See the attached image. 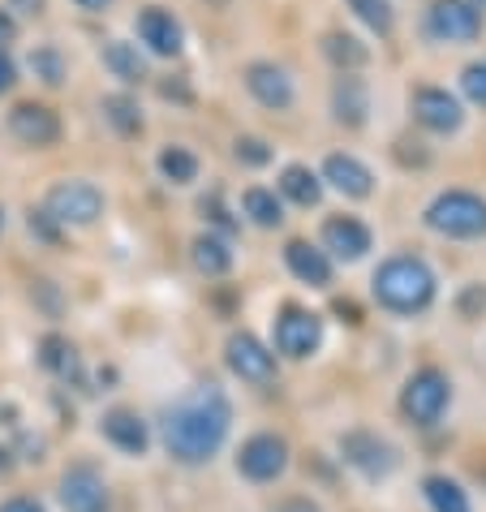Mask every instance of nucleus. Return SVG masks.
<instances>
[{
  "label": "nucleus",
  "mask_w": 486,
  "mask_h": 512,
  "mask_svg": "<svg viewBox=\"0 0 486 512\" xmlns=\"http://www.w3.org/2000/svg\"><path fill=\"white\" fill-rule=\"evenodd\" d=\"M233 405L216 383H198L164 414V448L181 465H207L224 448Z\"/></svg>",
  "instance_id": "f257e3e1"
},
{
  "label": "nucleus",
  "mask_w": 486,
  "mask_h": 512,
  "mask_svg": "<svg viewBox=\"0 0 486 512\" xmlns=\"http://www.w3.org/2000/svg\"><path fill=\"white\" fill-rule=\"evenodd\" d=\"M370 284H375L379 306L392 310V315H422L435 302V272L418 254H396V259L379 263Z\"/></svg>",
  "instance_id": "f03ea898"
},
{
  "label": "nucleus",
  "mask_w": 486,
  "mask_h": 512,
  "mask_svg": "<svg viewBox=\"0 0 486 512\" xmlns=\"http://www.w3.org/2000/svg\"><path fill=\"white\" fill-rule=\"evenodd\" d=\"M426 229L452 241H478L486 237V198L474 190H443L422 211Z\"/></svg>",
  "instance_id": "7ed1b4c3"
},
{
  "label": "nucleus",
  "mask_w": 486,
  "mask_h": 512,
  "mask_svg": "<svg viewBox=\"0 0 486 512\" xmlns=\"http://www.w3.org/2000/svg\"><path fill=\"white\" fill-rule=\"evenodd\" d=\"M44 216L61 229H87L104 216V190L91 186L82 177H69V181H56L44 198Z\"/></svg>",
  "instance_id": "20e7f679"
},
{
  "label": "nucleus",
  "mask_w": 486,
  "mask_h": 512,
  "mask_svg": "<svg viewBox=\"0 0 486 512\" xmlns=\"http://www.w3.org/2000/svg\"><path fill=\"white\" fill-rule=\"evenodd\" d=\"M452 405V379L439 371V366H422L413 371L409 383L400 388V409L413 426H435Z\"/></svg>",
  "instance_id": "39448f33"
},
{
  "label": "nucleus",
  "mask_w": 486,
  "mask_h": 512,
  "mask_svg": "<svg viewBox=\"0 0 486 512\" xmlns=\"http://www.w3.org/2000/svg\"><path fill=\"white\" fill-rule=\"evenodd\" d=\"M426 31L439 44H474L482 35V9L474 0H435L426 13Z\"/></svg>",
  "instance_id": "423d86ee"
},
{
  "label": "nucleus",
  "mask_w": 486,
  "mask_h": 512,
  "mask_svg": "<svg viewBox=\"0 0 486 512\" xmlns=\"http://www.w3.org/2000/svg\"><path fill=\"white\" fill-rule=\"evenodd\" d=\"M224 362L241 383H254V388H267L276 379V353H271L259 336L250 332H233L224 345Z\"/></svg>",
  "instance_id": "0eeeda50"
},
{
  "label": "nucleus",
  "mask_w": 486,
  "mask_h": 512,
  "mask_svg": "<svg viewBox=\"0 0 486 512\" xmlns=\"http://www.w3.org/2000/svg\"><path fill=\"white\" fill-rule=\"evenodd\" d=\"M319 345H323V319L314 315V310H302V306L280 310V319H276V353L280 358L302 362L310 353H319Z\"/></svg>",
  "instance_id": "6e6552de"
},
{
  "label": "nucleus",
  "mask_w": 486,
  "mask_h": 512,
  "mask_svg": "<svg viewBox=\"0 0 486 512\" xmlns=\"http://www.w3.org/2000/svg\"><path fill=\"white\" fill-rule=\"evenodd\" d=\"M237 469H241V478H250V482H276L284 469H289V444H284L276 431L250 435L237 452Z\"/></svg>",
  "instance_id": "1a4fd4ad"
},
{
  "label": "nucleus",
  "mask_w": 486,
  "mask_h": 512,
  "mask_svg": "<svg viewBox=\"0 0 486 512\" xmlns=\"http://www.w3.org/2000/svg\"><path fill=\"white\" fill-rule=\"evenodd\" d=\"M413 108V121L431 134H456L465 125V112H461V99L443 87H418L409 99Z\"/></svg>",
  "instance_id": "9d476101"
},
{
  "label": "nucleus",
  "mask_w": 486,
  "mask_h": 512,
  "mask_svg": "<svg viewBox=\"0 0 486 512\" xmlns=\"http://www.w3.org/2000/svg\"><path fill=\"white\" fill-rule=\"evenodd\" d=\"M340 452H345V461L366 478H388L396 469V448L388 439H379L375 431H349L340 439Z\"/></svg>",
  "instance_id": "9b49d317"
},
{
  "label": "nucleus",
  "mask_w": 486,
  "mask_h": 512,
  "mask_svg": "<svg viewBox=\"0 0 486 512\" xmlns=\"http://www.w3.org/2000/svg\"><path fill=\"white\" fill-rule=\"evenodd\" d=\"M246 91L271 112H289L293 99H297L289 69L276 65V61H250L246 65Z\"/></svg>",
  "instance_id": "f8f14e48"
},
{
  "label": "nucleus",
  "mask_w": 486,
  "mask_h": 512,
  "mask_svg": "<svg viewBox=\"0 0 486 512\" xmlns=\"http://www.w3.org/2000/svg\"><path fill=\"white\" fill-rule=\"evenodd\" d=\"M375 246V237H370V229L357 216H332L323 220V254L327 259H340V263H357L366 259V250Z\"/></svg>",
  "instance_id": "ddd939ff"
},
{
  "label": "nucleus",
  "mask_w": 486,
  "mask_h": 512,
  "mask_svg": "<svg viewBox=\"0 0 486 512\" xmlns=\"http://www.w3.org/2000/svg\"><path fill=\"white\" fill-rule=\"evenodd\" d=\"M61 504L69 512H108V487L95 465H69L61 478Z\"/></svg>",
  "instance_id": "4468645a"
},
{
  "label": "nucleus",
  "mask_w": 486,
  "mask_h": 512,
  "mask_svg": "<svg viewBox=\"0 0 486 512\" xmlns=\"http://www.w3.org/2000/svg\"><path fill=\"white\" fill-rule=\"evenodd\" d=\"M9 130L26 147H52L61 138V117L48 104H13L9 112Z\"/></svg>",
  "instance_id": "2eb2a0df"
},
{
  "label": "nucleus",
  "mask_w": 486,
  "mask_h": 512,
  "mask_svg": "<svg viewBox=\"0 0 486 512\" xmlns=\"http://www.w3.org/2000/svg\"><path fill=\"white\" fill-rule=\"evenodd\" d=\"M319 181H327V186L340 190L345 198H370V190H375V173H370V168L357 160V155H349V151H332V155H327Z\"/></svg>",
  "instance_id": "dca6fc26"
},
{
  "label": "nucleus",
  "mask_w": 486,
  "mask_h": 512,
  "mask_svg": "<svg viewBox=\"0 0 486 512\" xmlns=\"http://www.w3.org/2000/svg\"><path fill=\"white\" fill-rule=\"evenodd\" d=\"M134 26H138V39H142V44H147L155 56H177L181 44H185L181 22H177L168 9H160V5H147V9H142Z\"/></svg>",
  "instance_id": "f3484780"
},
{
  "label": "nucleus",
  "mask_w": 486,
  "mask_h": 512,
  "mask_svg": "<svg viewBox=\"0 0 486 512\" xmlns=\"http://www.w3.org/2000/svg\"><path fill=\"white\" fill-rule=\"evenodd\" d=\"M99 431H104V439L112 448L130 452V457H142V452L151 448V431H147V422H142L134 409H108L104 422H99Z\"/></svg>",
  "instance_id": "a211bd4d"
},
{
  "label": "nucleus",
  "mask_w": 486,
  "mask_h": 512,
  "mask_svg": "<svg viewBox=\"0 0 486 512\" xmlns=\"http://www.w3.org/2000/svg\"><path fill=\"white\" fill-rule=\"evenodd\" d=\"M284 263H289V272L302 284H310V289H327V284H332V259L302 237L284 246Z\"/></svg>",
  "instance_id": "6ab92c4d"
},
{
  "label": "nucleus",
  "mask_w": 486,
  "mask_h": 512,
  "mask_svg": "<svg viewBox=\"0 0 486 512\" xmlns=\"http://www.w3.org/2000/svg\"><path fill=\"white\" fill-rule=\"evenodd\" d=\"M332 112L340 125H349V130H357V125H366V112H370V87L357 74H340L336 87H332Z\"/></svg>",
  "instance_id": "aec40b11"
},
{
  "label": "nucleus",
  "mask_w": 486,
  "mask_h": 512,
  "mask_svg": "<svg viewBox=\"0 0 486 512\" xmlns=\"http://www.w3.org/2000/svg\"><path fill=\"white\" fill-rule=\"evenodd\" d=\"M99 56H104L108 74L121 78L125 87H138V82H147V56H142L138 44H130V39H108Z\"/></svg>",
  "instance_id": "412c9836"
},
{
  "label": "nucleus",
  "mask_w": 486,
  "mask_h": 512,
  "mask_svg": "<svg viewBox=\"0 0 486 512\" xmlns=\"http://www.w3.org/2000/svg\"><path fill=\"white\" fill-rule=\"evenodd\" d=\"M190 259L203 276H228V267H233V250H228V241L216 237V233H198L190 241Z\"/></svg>",
  "instance_id": "4be33fe9"
},
{
  "label": "nucleus",
  "mask_w": 486,
  "mask_h": 512,
  "mask_svg": "<svg viewBox=\"0 0 486 512\" xmlns=\"http://www.w3.org/2000/svg\"><path fill=\"white\" fill-rule=\"evenodd\" d=\"M323 56L340 69V74H357V69L370 61V48L362 44V39L345 35V31H327L323 35Z\"/></svg>",
  "instance_id": "5701e85b"
},
{
  "label": "nucleus",
  "mask_w": 486,
  "mask_h": 512,
  "mask_svg": "<svg viewBox=\"0 0 486 512\" xmlns=\"http://www.w3.org/2000/svg\"><path fill=\"white\" fill-rule=\"evenodd\" d=\"M280 194L289 198V203H297V207H319L323 181H319V173H310L306 164H289L280 173Z\"/></svg>",
  "instance_id": "b1692460"
},
{
  "label": "nucleus",
  "mask_w": 486,
  "mask_h": 512,
  "mask_svg": "<svg viewBox=\"0 0 486 512\" xmlns=\"http://www.w3.org/2000/svg\"><path fill=\"white\" fill-rule=\"evenodd\" d=\"M241 211L250 216V224H259V229H280L284 224V207L276 190H263V186H250L241 194Z\"/></svg>",
  "instance_id": "393cba45"
},
{
  "label": "nucleus",
  "mask_w": 486,
  "mask_h": 512,
  "mask_svg": "<svg viewBox=\"0 0 486 512\" xmlns=\"http://www.w3.org/2000/svg\"><path fill=\"white\" fill-rule=\"evenodd\" d=\"M44 353H39V362L48 366V371L56 375V379H69V383H78L82 379V362H78V349L69 345L65 336H48L44 345H39Z\"/></svg>",
  "instance_id": "a878e982"
},
{
  "label": "nucleus",
  "mask_w": 486,
  "mask_h": 512,
  "mask_svg": "<svg viewBox=\"0 0 486 512\" xmlns=\"http://www.w3.org/2000/svg\"><path fill=\"white\" fill-rule=\"evenodd\" d=\"M422 495L426 504H431V512H469V495L461 491V482L443 478V474H431L422 482Z\"/></svg>",
  "instance_id": "bb28decb"
},
{
  "label": "nucleus",
  "mask_w": 486,
  "mask_h": 512,
  "mask_svg": "<svg viewBox=\"0 0 486 512\" xmlns=\"http://www.w3.org/2000/svg\"><path fill=\"white\" fill-rule=\"evenodd\" d=\"M99 112H104V121H108L121 138H138V134H142V112H138V104H134L130 95H104Z\"/></svg>",
  "instance_id": "cd10ccee"
},
{
  "label": "nucleus",
  "mask_w": 486,
  "mask_h": 512,
  "mask_svg": "<svg viewBox=\"0 0 486 512\" xmlns=\"http://www.w3.org/2000/svg\"><path fill=\"white\" fill-rule=\"evenodd\" d=\"M160 173L173 186H194L198 181V155L190 147H164L160 151Z\"/></svg>",
  "instance_id": "c85d7f7f"
},
{
  "label": "nucleus",
  "mask_w": 486,
  "mask_h": 512,
  "mask_svg": "<svg viewBox=\"0 0 486 512\" xmlns=\"http://www.w3.org/2000/svg\"><path fill=\"white\" fill-rule=\"evenodd\" d=\"M31 74L44 82V87H61L65 82V74H69V65H65V56H61V48H52V44H44V48H35L31 52Z\"/></svg>",
  "instance_id": "c756f323"
},
{
  "label": "nucleus",
  "mask_w": 486,
  "mask_h": 512,
  "mask_svg": "<svg viewBox=\"0 0 486 512\" xmlns=\"http://www.w3.org/2000/svg\"><path fill=\"white\" fill-rule=\"evenodd\" d=\"M349 9H353L357 18H362V22H366L375 35H392L396 13H392L388 0H349Z\"/></svg>",
  "instance_id": "7c9ffc66"
},
{
  "label": "nucleus",
  "mask_w": 486,
  "mask_h": 512,
  "mask_svg": "<svg viewBox=\"0 0 486 512\" xmlns=\"http://www.w3.org/2000/svg\"><path fill=\"white\" fill-rule=\"evenodd\" d=\"M233 155H237V164H246V168H263V164H271V147H267L263 138H254V134L237 138V142H233Z\"/></svg>",
  "instance_id": "2f4dec72"
},
{
  "label": "nucleus",
  "mask_w": 486,
  "mask_h": 512,
  "mask_svg": "<svg viewBox=\"0 0 486 512\" xmlns=\"http://www.w3.org/2000/svg\"><path fill=\"white\" fill-rule=\"evenodd\" d=\"M461 91H465L469 104L486 108V65H465V74H461Z\"/></svg>",
  "instance_id": "473e14b6"
},
{
  "label": "nucleus",
  "mask_w": 486,
  "mask_h": 512,
  "mask_svg": "<svg viewBox=\"0 0 486 512\" xmlns=\"http://www.w3.org/2000/svg\"><path fill=\"white\" fill-rule=\"evenodd\" d=\"M474 310H486V289H482V284H474V289L461 297V315L474 319Z\"/></svg>",
  "instance_id": "72a5a7b5"
},
{
  "label": "nucleus",
  "mask_w": 486,
  "mask_h": 512,
  "mask_svg": "<svg viewBox=\"0 0 486 512\" xmlns=\"http://www.w3.org/2000/svg\"><path fill=\"white\" fill-rule=\"evenodd\" d=\"M18 39V22H13L9 9H0V52H5V44H13Z\"/></svg>",
  "instance_id": "f704fd0d"
},
{
  "label": "nucleus",
  "mask_w": 486,
  "mask_h": 512,
  "mask_svg": "<svg viewBox=\"0 0 486 512\" xmlns=\"http://www.w3.org/2000/svg\"><path fill=\"white\" fill-rule=\"evenodd\" d=\"M13 82H18V65H13V61H9V56H5V52H0V91H9V87H13Z\"/></svg>",
  "instance_id": "c9c22d12"
},
{
  "label": "nucleus",
  "mask_w": 486,
  "mask_h": 512,
  "mask_svg": "<svg viewBox=\"0 0 486 512\" xmlns=\"http://www.w3.org/2000/svg\"><path fill=\"white\" fill-rule=\"evenodd\" d=\"M0 512H44V504H35V500H26V495H18V500L0 504Z\"/></svg>",
  "instance_id": "e433bc0d"
},
{
  "label": "nucleus",
  "mask_w": 486,
  "mask_h": 512,
  "mask_svg": "<svg viewBox=\"0 0 486 512\" xmlns=\"http://www.w3.org/2000/svg\"><path fill=\"white\" fill-rule=\"evenodd\" d=\"M276 512H319V504H310L306 495H293V500H284Z\"/></svg>",
  "instance_id": "4c0bfd02"
},
{
  "label": "nucleus",
  "mask_w": 486,
  "mask_h": 512,
  "mask_svg": "<svg viewBox=\"0 0 486 512\" xmlns=\"http://www.w3.org/2000/svg\"><path fill=\"white\" fill-rule=\"evenodd\" d=\"M74 5H78V9H87V13H104L112 0H74Z\"/></svg>",
  "instance_id": "58836bf2"
},
{
  "label": "nucleus",
  "mask_w": 486,
  "mask_h": 512,
  "mask_svg": "<svg viewBox=\"0 0 486 512\" xmlns=\"http://www.w3.org/2000/svg\"><path fill=\"white\" fill-rule=\"evenodd\" d=\"M9 5H18L22 13H44V0H9Z\"/></svg>",
  "instance_id": "ea45409f"
},
{
  "label": "nucleus",
  "mask_w": 486,
  "mask_h": 512,
  "mask_svg": "<svg viewBox=\"0 0 486 512\" xmlns=\"http://www.w3.org/2000/svg\"><path fill=\"white\" fill-rule=\"evenodd\" d=\"M474 5H478V9H486V0H474Z\"/></svg>",
  "instance_id": "a19ab883"
},
{
  "label": "nucleus",
  "mask_w": 486,
  "mask_h": 512,
  "mask_svg": "<svg viewBox=\"0 0 486 512\" xmlns=\"http://www.w3.org/2000/svg\"><path fill=\"white\" fill-rule=\"evenodd\" d=\"M0 229H5V211H0Z\"/></svg>",
  "instance_id": "79ce46f5"
}]
</instances>
